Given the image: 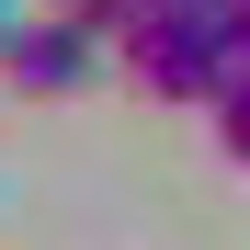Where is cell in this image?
Wrapping results in <instances>:
<instances>
[{"label": "cell", "mask_w": 250, "mask_h": 250, "mask_svg": "<svg viewBox=\"0 0 250 250\" xmlns=\"http://www.w3.org/2000/svg\"><path fill=\"white\" fill-rule=\"evenodd\" d=\"M193 12H228V0H193Z\"/></svg>", "instance_id": "cell-6"}, {"label": "cell", "mask_w": 250, "mask_h": 250, "mask_svg": "<svg viewBox=\"0 0 250 250\" xmlns=\"http://www.w3.org/2000/svg\"><path fill=\"white\" fill-rule=\"evenodd\" d=\"M114 68L137 80L148 103H216V80H228L216 12H193V0H148V12L114 34Z\"/></svg>", "instance_id": "cell-1"}, {"label": "cell", "mask_w": 250, "mask_h": 250, "mask_svg": "<svg viewBox=\"0 0 250 250\" xmlns=\"http://www.w3.org/2000/svg\"><path fill=\"white\" fill-rule=\"evenodd\" d=\"M0 46H12V12H0Z\"/></svg>", "instance_id": "cell-7"}, {"label": "cell", "mask_w": 250, "mask_h": 250, "mask_svg": "<svg viewBox=\"0 0 250 250\" xmlns=\"http://www.w3.org/2000/svg\"><path fill=\"white\" fill-rule=\"evenodd\" d=\"M68 12H80V23H103V34H125V23L148 12V0H68Z\"/></svg>", "instance_id": "cell-5"}, {"label": "cell", "mask_w": 250, "mask_h": 250, "mask_svg": "<svg viewBox=\"0 0 250 250\" xmlns=\"http://www.w3.org/2000/svg\"><path fill=\"white\" fill-rule=\"evenodd\" d=\"M205 114H216V159H239V171H250V80H228Z\"/></svg>", "instance_id": "cell-3"}, {"label": "cell", "mask_w": 250, "mask_h": 250, "mask_svg": "<svg viewBox=\"0 0 250 250\" xmlns=\"http://www.w3.org/2000/svg\"><path fill=\"white\" fill-rule=\"evenodd\" d=\"M216 46H228V80H250V0L216 12ZM228 80H216V91H228Z\"/></svg>", "instance_id": "cell-4"}, {"label": "cell", "mask_w": 250, "mask_h": 250, "mask_svg": "<svg viewBox=\"0 0 250 250\" xmlns=\"http://www.w3.org/2000/svg\"><path fill=\"white\" fill-rule=\"evenodd\" d=\"M103 46H114V34H103V23H80L68 0H57L46 23H12V46H0V80H12L23 103H68L80 80L103 68Z\"/></svg>", "instance_id": "cell-2"}]
</instances>
